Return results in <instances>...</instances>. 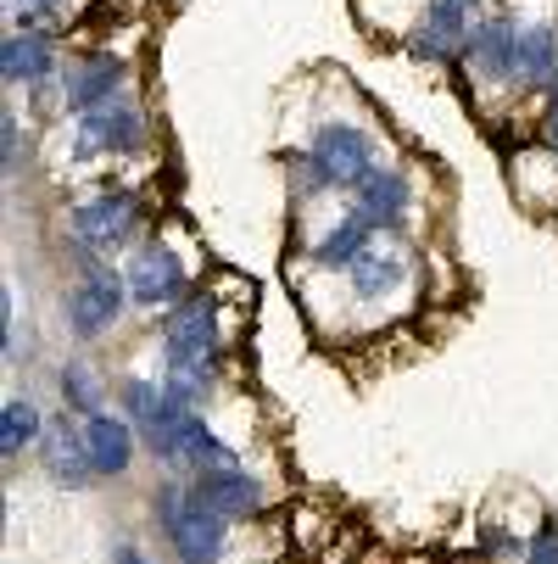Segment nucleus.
Returning <instances> with one entry per match:
<instances>
[{"label":"nucleus","instance_id":"4be33fe9","mask_svg":"<svg viewBox=\"0 0 558 564\" xmlns=\"http://www.w3.org/2000/svg\"><path fill=\"white\" fill-rule=\"evenodd\" d=\"M0 134H7V174H18V151L29 156V140H18V118L0 123Z\"/></svg>","mask_w":558,"mask_h":564},{"label":"nucleus","instance_id":"4468645a","mask_svg":"<svg viewBox=\"0 0 558 564\" xmlns=\"http://www.w3.org/2000/svg\"><path fill=\"white\" fill-rule=\"evenodd\" d=\"M414 280V269H408V258L391 247V240H374V247L347 269V285H352V296L358 302H385V296H396Z\"/></svg>","mask_w":558,"mask_h":564},{"label":"nucleus","instance_id":"dca6fc26","mask_svg":"<svg viewBox=\"0 0 558 564\" xmlns=\"http://www.w3.org/2000/svg\"><path fill=\"white\" fill-rule=\"evenodd\" d=\"M78 431H85V453H90V469L96 475H123L134 464V431H129V420H112L101 409V414L78 420Z\"/></svg>","mask_w":558,"mask_h":564},{"label":"nucleus","instance_id":"7ed1b4c3","mask_svg":"<svg viewBox=\"0 0 558 564\" xmlns=\"http://www.w3.org/2000/svg\"><path fill=\"white\" fill-rule=\"evenodd\" d=\"M156 520H163V531H168V542H174V553L185 564H218L223 558L229 525H223L218 509L196 503L190 487H163L156 492Z\"/></svg>","mask_w":558,"mask_h":564},{"label":"nucleus","instance_id":"f03ea898","mask_svg":"<svg viewBox=\"0 0 558 564\" xmlns=\"http://www.w3.org/2000/svg\"><path fill=\"white\" fill-rule=\"evenodd\" d=\"M302 169L313 191H363L374 180V134L347 118L318 123L313 145L302 151Z\"/></svg>","mask_w":558,"mask_h":564},{"label":"nucleus","instance_id":"f257e3e1","mask_svg":"<svg viewBox=\"0 0 558 564\" xmlns=\"http://www.w3.org/2000/svg\"><path fill=\"white\" fill-rule=\"evenodd\" d=\"M218 352H223V318H218V302L207 291H190L174 318H168V330H163V358H168V386L179 397H201L218 375Z\"/></svg>","mask_w":558,"mask_h":564},{"label":"nucleus","instance_id":"39448f33","mask_svg":"<svg viewBox=\"0 0 558 564\" xmlns=\"http://www.w3.org/2000/svg\"><path fill=\"white\" fill-rule=\"evenodd\" d=\"M474 23H481V0H425L408 34V51L425 62H463Z\"/></svg>","mask_w":558,"mask_h":564},{"label":"nucleus","instance_id":"9d476101","mask_svg":"<svg viewBox=\"0 0 558 564\" xmlns=\"http://www.w3.org/2000/svg\"><path fill=\"white\" fill-rule=\"evenodd\" d=\"M129 302L134 307H179L190 296V280H185V263L168 252V247H145L134 263H129Z\"/></svg>","mask_w":558,"mask_h":564},{"label":"nucleus","instance_id":"423d86ee","mask_svg":"<svg viewBox=\"0 0 558 564\" xmlns=\"http://www.w3.org/2000/svg\"><path fill=\"white\" fill-rule=\"evenodd\" d=\"M123 302H129V280H123V274H112V269H96L90 280H78V285L67 291V302H62L67 330H73L78 341H96L101 330H112V325H118Z\"/></svg>","mask_w":558,"mask_h":564},{"label":"nucleus","instance_id":"6e6552de","mask_svg":"<svg viewBox=\"0 0 558 564\" xmlns=\"http://www.w3.org/2000/svg\"><path fill=\"white\" fill-rule=\"evenodd\" d=\"M134 218H140V202L129 191H96L73 207V240L85 252H107L134 229Z\"/></svg>","mask_w":558,"mask_h":564},{"label":"nucleus","instance_id":"ddd939ff","mask_svg":"<svg viewBox=\"0 0 558 564\" xmlns=\"http://www.w3.org/2000/svg\"><path fill=\"white\" fill-rule=\"evenodd\" d=\"M62 62H56V40L45 29H12L7 45H0V78L7 85H45V78H56Z\"/></svg>","mask_w":558,"mask_h":564},{"label":"nucleus","instance_id":"aec40b11","mask_svg":"<svg viewBox=\"0 0 558 564\" xmlns=\"http://www.w3.org/2000/svg\"><path fill=\"white\" fill-rule=\"evenodd\" d=\"M62 397H67V409H78V414H101V380L85 364L62 369Z\"/></svg>","mask_w":558,"mask_h":564},{"label":"nucleus","instance_id":"9b49d317","mask_svg":"<svg viewBox=\"0 0 558 564\" xmlns=\"http://www.w3.org/2000/svg\"><path fill=\"white\" fill-rule=\"evenodd\" d=\"M363 224H374V235H396L408 224L414 213V185L408 174H396V169H374V180L358 191V207H352Z\"/></svg>","mask_w":558,"mask_h":564},{"label":"nucleus","instance_id":"1a4fd4ad","mask_svg":"<svg viewBox=\"0 0 558 564\" xmlns=\"http://www.w3.org/2000/svg\"><path fill=\"white\" fill-rule=\"evenodd\" d=\"M514 34H519L514 18L481 12V23H474V34L463 45L469 78H481V85H514Z\"/></svg>","mask_w":558,"mask_h":564},{"label":"nucleus","instance_id":"f8f14e48","mask_svg":"<svg viewBox=\"0 0 558 564\" xmlns=\"http://www.w3.org/2000/svg\"><path fill=\"white\" fill-rule=\"evenodd\" d=\"M190 498L207 503V509H218L223 520H234V514H258V509H263V487H258V480H252L241 464L190 475Z\"/></svg>","mask_w":558,"mask_h":564},{"label":"nucleus","instance_id":"5701e85b","mask_svg":"<svg viewBox=\"0 0 558 564\" xmlns=\"http://www.w3.org/2000/svg\"><path fill=\"white\" fill-rule=\"evenodd\" d=\"M112 564H151V558H145L134 542H118V547H112Z\"/></svg>","mask_w":558,"mask_h":564},{"label":"nucleus","instance_id":"6ab92c4d","mask_svg":"<svg viewBox=\"0 0 558 564\" xmlns=\"http://www.w3.org/2000/svg\"><path fill=\"white\" fill-rule=\"evenodd\" d=\"M34 442H45V420H40V409H34L29 397H12L7 409H0V453L18 458Z\"/></svg>","mask_w":558,"mask_h":564},{"label":"nucleus","instance_id":"20e7f679","mask_svg":"<svg viewBox=\"0 0 558 564\" xmlns=\"http://www.w3.org/2000/svg\"><path fill=\"white\" fill-rule=\"evenodd\" d=\"M145 145V112L134 96H112L73 118V151L78 156H129Z\"/></svg>","mask_w":558,"mask_h":564},{"label":"nucleus","instance_id":"b1692460","mask_svg":"<svg viewBox=\"0 0 558 564\" xmlns=\"http://www.w3.org/2000/svg\"><path fill=\"white\" fill-rule=\"evenodd\" d=\"M547 134L558 140V78H552V85H547Z\"/></svg>","mask_w":558,"mask_h":564},{"label":"nucleus","instance_id":"a211bd4d","mask_svg":"<svg viewBox=\"0 0 558 564\" xmlns=\"http://www.w3.org/2000/svg\"><path fill=\"white\" fill-rule=\"evenodd\" d=\"M45 469L56 480H67V487H85V480L96 475L90 469V453H85V431L67 425V420L45 425Z\"/></svg>","mask_w":558,"mask_h":564},{"label":"nucleus","instance_id":"0eeeda50","mask_svg":"<svg viewBox=\"0 0 558 564\" xmlns=\"http://www.w3.org/2000/svg\"><path fill=\"white\" fill-rule=\"evenodd\" d=\"M129 85V62L123 56H73L62 73H56V90H62V112H90L112 96H123Z\"/></svg>","mask_w":558,"mask_h":564},{"label":"nucleus","instance_id":"412c9836","mask_svg":"<svg viewBox=\"0 0 558 564\" xmlns=\"http://www.w3.org/2000/svg\"><path fill=\"white\" fill-rule=\"evenodd\" d=\"M525 564H558V520H547V525L530 536V547H525Z\"/></svg>","mask_w":558,"mask_h":564},{"label":"nucleus","instance_id":"2eb2a0df","mask_svg":"<svg viewBox=\"0 0 558 564\" xmlns=\"http://www.w3.org/2000/svg\"><path fill=\"white\" fill-rule=\"evenodd\" d=\"M558 78V34L547 23H519L514 34V90H541Z\"/></svg>","mask_w":558,"mask_h":564},{"label":"nucleus","instance_id":"f3484780","mask_svg":"<svg viewBox=\"0 0 558 564\" xmlns=\"http://www.w3.org/2000/svg\"><path fill=\"white\" fill-rule=\"evenodd\" d=\"M374 240H380V235H374V224H363L358 213H347L341 224H330L325 235L313 240V263H318V269H336V274H347V269H352V263H358V258L374 247Z\"/></svg>","mask_w":558,"mask_h":564}]
</instances>
